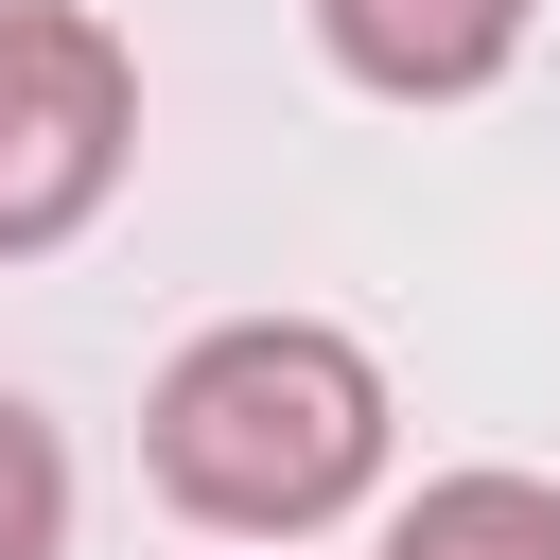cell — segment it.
<instances>
[{"instance_id":"cell-1","label":"cell","mask_w":560,"mask_h":560,"mask_svg":"<svg viewBox=\"0 0 560 560\" xmlns=\"http://www.w3.org/2000/svg\"><path fill=\"white\" fill-rule=\"evenodd\" d=\"M140 472L228 542H298L385 472V368L350 332H315V315H228V332H192L158 368Z\"/></svg>"},{"instance_id":"cell-2","label":"cell","mask_w":560,"mask_h":560,"mask_svg":"<svg viewBox=\"0 0 560 560\" xmlns=\"http://www.w3.org/2000/svg\"><path fill=\"white\" fill-rule=\"evenodd\" d=\"M140 158V52L88 0H0V262L70 245Z\"/></svg>"},{"instance_id":"cell-3","label":"cell","mask_w":560,"mask_h":560,"mask_svg":"<svg viewBox=\"0 0 560 560\" xmlns=\"http://www.w3.org/2000/svg\"><path fill=\"white\" fill-rule=\"evenodd\" d=\"M525 18H542V0H315L332 70L385 88V105H472V88L525 52Z\"/></svg>"},{"instance_id":"cell-4","label":"cell","mask_w":560,"mask_h":560,"mask_svg":"<svg viewBox=\"0 0 560 560\" xmlns=\"http://www.w3.org/2000/svg\"><path fill=\"white\" fill-rule=\"evenodd\" d=\"M385 560H560V490L542 472H438L385 525Z\"/></svg>"},{"instance_id":"cell-5","label":"cell","mask_w":560,"mask_h":560,"mask_svg":"<svg viewBox=\"0 0 560 560\" xmlns=\"http://www.w3.org/2000/svg\"><path fill=\"white\" fill-rule=\"evenodd\" d=\"M0 560H70V438L0 385Z\"/></svg>"}]
</instances>
